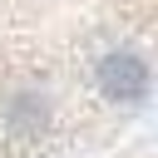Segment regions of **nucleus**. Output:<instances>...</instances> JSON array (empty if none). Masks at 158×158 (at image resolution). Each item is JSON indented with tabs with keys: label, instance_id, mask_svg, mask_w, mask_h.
I'll return each instance as SVG.
<instances>
[{
	"label": "nucleus",
	"instance_id": "f257e3e1",
	"mask_svg": "<svg viewBox=\"0 0 158 158\" xmlns=\"http://www.w3.org/2000/svg\"><path fill=\"white\" fill-rule=\"evenodd\" d=\"M158 0H0V158H69L114 138L153 89Z\"/></svg>",
	"mask_w": 158,
	"mask_h": 158
}]
</instances>
